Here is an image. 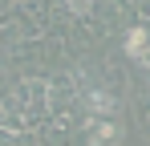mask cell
<instances>
[{
  "label": "cell",
  "instance_id": "3",
  "mask_svg": "<svg viewBox=\"0 0 150 146\" xmlns=\"http://www.w3.org/2000/svg\"><path fill=\"white\" fill-rule=\"evenodd\" d=\"M126 53H130L134 61L150 65V37L142 33V28H130V33H126Z\"/></svg>",
  "mask_w": 150,
  "mask_h": 146
},
{
  "label": "cell",
  "instance_id": "1",
  "mask_svg": "<svg viewBox=\"0 0 150 146\" xmlns=\"http://www.w3.org/2000/svg\"><path fill=\"white\" fill-rule=\"evenodd\" d=\"M122 142V126L110 118H89L85 122V142L81 146H118Z\"/></svg>",
  "mask_w": 150,
  "mask_h": 146
},
{
  "label": "cell",
  "instance_id": "2",
  "mask_svg": "<svg viewBox=\"0 0 150 146\" xmlns=\"http://www.w3.org/2000/svg\"><path fill=\"white\" fill-rule=\"evenodd\" d=\"M81 106H85L89 118H110V114L118 110V101H114L110 89H85V94H81Z\"/></svg>",
  "mask_w": 150,
  "mask_h": 146
}]
</instances>
